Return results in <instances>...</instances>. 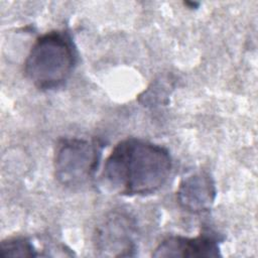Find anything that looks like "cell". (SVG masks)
<instances>
[{
  "label": "cell",
  "instance_id": "52a82bcc",
  "mask_svg": "<svg viewBox=\"0 0 258 258\" xmlns=\"http://www.w3.org/2000/svg\"><path fill=\"white\" fill-rule=\"evenodd\" d=\"M1 257H36L39 256L32 242L23 237L10 238L2 241L0 247Z\"/></svg>",
  "mask_w": 258,
  "mask_h": 258
},
{
  "label": "cell",
  "instance_id": "8992f818",
  "mask_svg": "<svg viewBox=\"0 0 258 258\" xmlns=\"http://www.w3.org/2000/svg\"><path fill=\"white\" fill-rule=\"evenodd\" d=\"M217 196L215 181L211 174L199 170L184 176L176 190V200L186 212L201 214L209 211Z\"/></svg>",
  "mask_w": 258,
  "mask_h": 258
},
{
  "label": "cell",
  "instance_id": "5b68a950",
  "mask_svg": "<svg viewBox=\"0 0 258 258\" xmlns=\"http://www.w3.org/2000/svg\"><path fill=\"white\" fill-rule=\"evenodd\" d=\"M221 238L218 234L207 231L196 237L169 236L154 249L153 257L209 258L221 256Z\"/></svg>",
  "mask_w": 258,
  "mask_h": 258
},
{
  "label": "cell",
  "instance_id": "7a4b0ae2",
  "mask_svg": "<svg viewBox=\"0 0 258 258\" xmlns=\"http://www.w3.org/2000/svg\"><path fill=\"white\" fill-rule=\"evenodd\" d=\"M77 49L70 33L52 30L39 36L24 61L25 77L34 87L50 91L61 87L77 63Z\"/></svg>",
  "mask_w": 258,
  "mask_h": 258
},
{
  "label": "cell",
  "instance_id": "277c9868",
  "mask_svg": "<svg viewBox=\"0 0 258 258\" xmlns=\"http://www.w3.org/2000/svg\"><path fill=\"white\" fill-rule=\"evenodd\" d=\"M136 223L133 217L123 211L109 213L96 227L94 245L100 256L128 257L136 249Z\"/></svg>",
  "mask_w": 258,
  "mask_h": 258
},
{
  "label": "cell",
  "instance_id": "6da1fadb",
  "mask_svg": "<svg viewBox=\"0 0 258 258\" xmlns=\"http://www.w3.org/2000/svg\"><path fill=\"white\" fill-rule=\"evenodd\" d=\"M171 168V156L165 147L130 137L118 142L106 158L101 184L122 196H146L165 184Z\"/></svg>",
  "mask_w": 258,
  "mask_h": 258
},
{
  "label": "cell",
  "instance_id": "3957f363",
  "mask_svg": "<svg viewBox=\"0 0 258 258\" xmlns=\"http://www.w3.org/2000/svg\"><path fill=\"white\" fill-rule=\"evenodd\" d=\"M100 156L96 141L77 137L60 139L53 156L54 176L67 187L81 186L94 175Z\"/></svg>",
  "mask_w": 258,
  "mask_h": 258
}]
</instances>
